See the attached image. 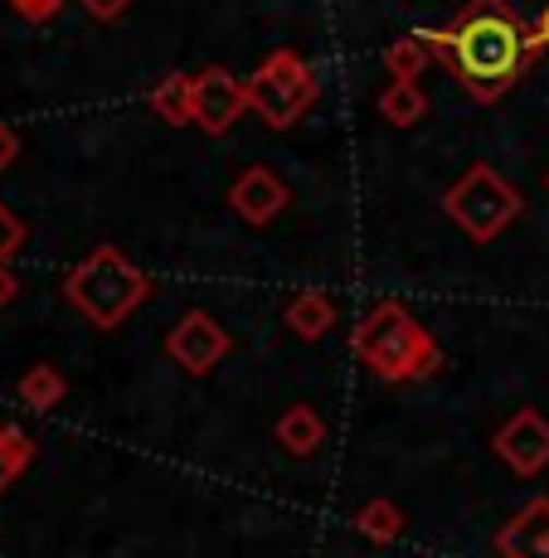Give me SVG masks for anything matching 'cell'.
Listing matches in <instances>:
<instances>
[{
  "mask_svg": "<svg viewBox=\"0 0 549 558\" xmlns=\"http://www.w3.org/2000/svg\"><path fill=\"white\" fill-rule=\"evenodd\" d=\"M423 39L433 59L477 102H497L501 93H511L525 63L535 59L530 29L521 25V15L505 0H467L447 25L423 29Z\"/></svg>",
  "mask_w": 549,
  "mask_h": 558,
  "instance_id": "obj_1",
  "label": "cell"
},
{
  "mask_svg": "<svg viewBox=\"0 0 549 558\" xmlns=\"http://www.w3.org/2000/svg\"><path fill=\"white\" fill-rule=\"evenodd\" d=\"M355 355L384 384H418L443 369V345L414 320L404 302H374L370 316L355 326Z\"/></svg>",
  "mask_w": 549,
  "mask_h": 558,
  "instance_id": "obj_2",
  "label": "cell"
},
{
  "mask_svg": "<svg viewBox=\"0 0 549 558\" xmlns=\"http://www.w3.org/2000/svg\"><path fill=\"white\" fill-rule=\"evenodd\" d=\"M146 292H151L146 272L112 243H98L79 267L63 272V302L98 330H117L146 302Z\"/></svg>",
  "mask_w": 549,
  "mask_h": 558,
  "instance_id": "obj_3",
  "label": "cell"
},
{
  "mask_svg": "<svg viewBox=\"0 0 549 558\" xmlns=\"http://www.w3.org/2000/svg\"><path fill=\"white\" fill-rule=\"evenodd\" d=\"M443 214L472 243H497L525 214V195L501 175V170H491L487 160H477L462 180H452V190L443 195Z\"/></svg>",
  "mask_w": 549,
  "mask_h": 558,
  "instance_id": "obj_4",
  "label": "cell"
},
{
  "mask_svg": "<svg viewBox=\"0 0 549 558\" xmlns=\"http://www.w3.org/2000/svg\"><path fill=\"white\" fill-rule=\"evenodd\" d=\"M321 78L297 49H273L263 63L249 73V107L267 132H287L317 107Z\"/></svg>",
  "mask_w": 549,
  "mask_h": 558,
  "instance_id": "obj_5",
  "label": "cell"
},
{
  "mask_svg": "<svg viewBox=\"0 0 549 558\" xmlns=\"http://www.w3.org/2000/svg\"><path fill=\"white\" fill-rule=\"evenodd\" d=\"M249 78H234L229 69L210 63L195 73V126L210 136H224L239 126V117H249Z\"/></svg>",
  "mask_w": 549,
  "mask_h": 558,
  "instance_id": "obj_6",
  "label": "cell"
},
{
  "mask_svg": "<svg viewBox=\"0 0 549 558\" xmlns=\"http://www.w3.org/2000/svg\"><path fill=\"white\" fill-rule=\"evenodd\" d=\"M491 452H497V461H505L515 476H540L549 466V417L540 408L511 413L497 427V437H491Z\"/></svg>",
  "mask_w": 549,
  "mask_h": 558,
  "instance_id": "obj_7",
  "label": "cell"
},
{
  "mask_svg": "<svg viewBox=\"0 0 549 558\" xmlns=\"http://www.w3.org/2000/svg\"><path fill=\"white\" fill-rule=\"evenodd\" d=\"M166 355L200 379V374L219 369V360L229 355V336H224V326L210 311H186V316L166 330Z\"/></svg>",
  "mask_w": 549,
  "mask_h": 558,
  "instance_id": "obj_8",
  "label": "cell"
},
{
  "mask_svg": "<svg viewBox=\"0 0 549 558\" xmlns=\"http://www.w3.org/2000/svg\"><path fill=\"white\" fill-rule=\"evenodd\" d=\"M287 204H293V190H287V180L277 175L273 166H249L229 190V209L239 214L243 223H253V229L273 223Z\"/></svg>",
  "mask_w": 549,
  "mask_h": 558,
  "instance_id": "obj_9",
  "label": "cell"
},
{
  "mask_svg": "<svg viewBox=\"0 0 549 558\" xmlns=\"http://www.w3.org/2000/svg\"><path fill=\"white\" fill-rule=\"evenodd\" d=\"M545 539H549V500L535 496L515 520L501 524L497 554L501 558H545Z\"/></svg>",
  "mask_w": 549,
  "mask_h": 558,
  "instance_id": "obj_10",
  "label": "cell"
},
{
  "mask_svg": "<svg viewBox=\"0 0 549 558\" xmlns=\"http://www.w3.org/2000/svg\"><path fill=\"white\" fill-rule=\"evenodd\" d=\"M336 316H341V306H336V296H326V292H297V296H287V306H283L287 330L301 336V340L331 336Z\"/></svg>",
  "mask_w": 549,
  "mask_h": 558,
  "instance_id": "obj_11",
  "label": "cell"
},
{
  "mask_svg": "<svg viewBox=\"0 0 549 558\" xmlns=\"http://www.w3.org/2000/svg\"><path fill=\"white\" fill-rule=\"evenodd\" d=\"M273 437L287 447L293 457H311L321 442H326V423H321V413L311 403H293L283 417L273 423Z\"/></svg>",
  "mask_w": 549,
  "mask_h": 558,
  "instance_id": "obj_12",
  "label": "cell"
},
{
  "mask_svg": "<svg viewBox=\"0 0 549 558\" xmlns=\"http://www.w3.org/2000/svg\"><path fill=\"white\" fill-rule=\"evenodd\" d=\"M146 102L166 126H190L195 122V78L190 73H166Z\"/></svg>",
  "mask_w": 549,
  "mask_h": 558,
  "instance_id": "obj_13",
  "label": "cell"
},
{
  "mask_svg": "<svg viewBox=\"0 0 549 558\" xmlns=\"http://www.w3.org/2000/svg\"><path fill=\"white\" fill-rule=\"evenodd\" d=\"M428 63H433V49H428L423 29H418V35L394 39V45L384 49V73H390L394 83H418L428 73Z\"/></svg>",
  "mask_w": 549,
  "mask_h": 558,
  "instance_id": "obj_14",
  "label": "cell"
},
{
  "mask_svg": "<svg viewBox=\"0 0 549 558\" xmlns=\"http://www.w3.org/2000/svg\"><path fill=\"white\" fill-rule=\"evenodd\" d=\"M20 403L35 408V413H49V408H59L69 399V384H63V374L53 369V364H35V369H25V379H20Z\"/></svg>",
  "mask_w": 549,
  "mask_h": 558,
  "instance_id": "obj_15",
  "label": "cell"
},
{
  "mask_svg": "<svg viewBox=\"0 0 549 558\" xmlns=\"http://www.w3.org/2000/svg\"><path fill=\"white\" fill-rule=\"evenodd\" d=\"M35 437L25 433V427L15 423H0V490H10L20 476L29 471V461H35Z\"/></svg>",
  "mask_w": 549,
  "mask_h": 558,
  "instance_id": "obj_16",
  "label": "cell"
},
{
  "mask_svg": "<svg viewBox=\"0 0 549 558\" xmlns=\"http://www.w3.org/2000/svg\"><path fill=\"white\" fill-rule=\"evenodd\" d=\"M350 524L370 544H390V539H399L404 534V510L394 506V500H365V506L350 514Z\"/></svg>",
  "mask_w": 549,
  "mask_h": 558,
  "instance_id": "obj_17",
  "label": "cell"
},
{
  "mask_svg": "<svg viewBox=\"0 0 549 558\" xmlns=\"http://www.w3.org/2000/svg\"><path fill=\"white\" fill-rule=\"evenodd\" d=\"M423 112H428V98H423L418 83H394L390 78V88L380 93V117L390 126H414V122H423Z\"/></svg>",
  "mask_w": 549,
  "mask_h": 558,
  "instance_id": "obj_18",
  "label": "cell"
},
{
  "mask_svg": "<svg viewBox=\"0 0 549 558\" xmlns=\"http://www.w3.org/2000/svg\"><path fill=\"white\" fill-rule=\"evenodd\" d=\"M25 239H29L25 219H20L10 204H0V263H10V257L25 248Z\"/></svg>",
  "mask_w": 549,
  "mask_h": 558,
  "instance_id": "obj_19",
  "label": "cell"
},
{
  "mask_svg": "<svg viewBox=\"0 0 549 558\" xmlns=\"http://www.w3.org/2000/svg\"><path fill=\"white\" fill-rule=\"evenodd\" d=\"M5 5L15 10L20 20H29V25H45V20H53L63 5H69V0H5Z\"/></svg>",
  "mask_w": 549,
  "mask_h": 558,
  "instance_id": "obj_20",
  "label": "cell"
},
{
  "mask_svg": "<svg viewBox=\"0 0 549 558\" xmlns=\"http://www.w3.org/2000/svg\"><path fill=\"white\" fill-rule=\"evenodd\" d=\"M83 10L107 25V20H122L127 15V10H132V0H83Z\"/></svg>",
  "mask_w": 549,
  "mask_h": 558,
  "instance_id": "obj_21",
  "label": "cell"
},
{
  "mask_svg": "<svg viewBox=\"0 0 549 558\" xmlns=\"http://www.w3.org/2000/svg\"><path fill=\"white\" fill-rule=\"evenodd\" d=\"M20 160V136L10 122H0V170H10Z\"/></svg>",
  "mask_w": 549,
  "mask_h": 558,
  "instance_id": "obj_22",
  "label": "cell"
},
{
  "mask_svg": "<svg viewBox=\"0 0 549 558\" xmlns=\"http://www.w3.org/2000/svg\"><path fill=\"white\" fill-rule=\"evenodd\" d=\"M15 296H20V277L10 272L5 263H0V311H5L10 302H15Z\"/></svg>",
  "mask_w": 549,
  "mask_h": 558,
  "instance_id": "obj_23",
  "label": "cell"
},
{
  "mask_svg": "<svg viewBox=\"0 0 549 558\" xmlns=\"http://www.w3.org/2000/svg\"><path fill=\"white\" fill-rule=\"evenodd\" d=\"M530 45H535V53H545V49H549V5L540 10V20H535V29H530Z\"/></svg>",
  "mask_w": 549,
  "mask_h": 558,
  "instance_id": "obj_24",
  "label": "cell"
},
{
  "mask_svg": "<svg viewBox=\"0 0 549 558\" xmlns=\"http://www.w3.org/2000/svg\"><path fill=\"white\" fill-rule=\"evenodd\" d=\"M545 558H549V539H545Z\"/></svg>",
  "mask_w": 549,
  "mask_h": 558,
  "instance_id": "obj_25",
  "label": "cell"
},
{
  "mask_svg": "<svg viewBox=\"0 0 549 558\" xmlns=\"http://www.w3.org/2000/svg\"><path fill=\"white\" fill-rule=\"evenodd\" d=\"M545 190H549V175H545Z\"/></svg>",
  "mask_w": 549,
  "mask_h": 558,
  "instance_id": "obj_26",
  "label": "cell"
}]
</instances>
